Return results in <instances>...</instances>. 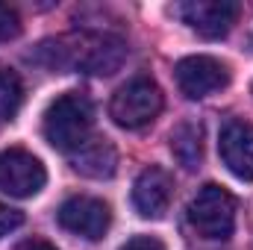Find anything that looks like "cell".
Here are the masks:
<instances>
[{"label":"cell","mask_w":253,"mask_h":250,"mask_svg":"<svg viewBox=\"0 0 253 250\" xmlns=\"http://www.w3.org/2000/svg\"><path fill=\"white\" fill-rule=\"evenodd\" d=\"M162 88L150 80V77H135L124 83L109 103V115L112 121L124 129H141L150 121L159 118L162 112Z\"/></svg>","instance_id":"277c9868"},{"label":"cell","mask_w":253,"mask_h":250,"mask_svg":"<svg viewBox=\"0 0 253 250\" xmlns=\"http://www.w3.org/2000/svg\"><path fill=\"white\" fill-rule=\"evenodd\" d=\"M218 150H221L224 165L239 180H253V124H248V121H230L221 129Z\"/></svg>","instance_id":"30bf717a"},{"label":"cell","mask_w":253,"mask_h":250,"mask_svg":"<svg viewBox=\"0 0 253 250\" xmlns=\"http://www.w3.org/2000/svg\"><path fill=\"white\" fill-rule=\"evenodd\" d=\"M91 126H94V106L83 91H65L62 97H56L42 121L47 144L65 153L83 147L91 135Z\"/></svg>","instance_id":"7a4b0ae2"},{"label":"cell","mask_w":253,"mask_h":250,"mask_svg":"<svg viewBox=\"0 0 253 250\" xmlns=\"http://www.w3.org/2000/svg\"><path fill=\"white\" fill-rule=\"evenodd\" d=\"M121 250H165V245H162L159 239H153V236H135V239H129Z\"/></svg>","instance_id":"2e32d148"},{"label":"cell","mask_w":253,"mask_h":250,"mask_svg":"<svg viewBox=\"0 0 253 250\" xmlns=\"http://www.w3.org/2000/svg\"><path fill=\"white\" fill-rule=\"evenodd\" d=\"M21 100H24V83L18 71L0 62V121L15 118L21 109Z\"/></svg>","instance_id":"4fadbf2b"},{"label":"cell","mask_w":253,"mask_h":250,"mask_svg":"<svg viewBox=\"0 0 253 250\" xmlns=\"http://www.w3.org/2000/svg\"><path fill=\"white\" fill-rule=\"evenodd\" d=\"M21 36V18L12 6L0 3V42H12Z\"/></svg>","instance_id":"5bb4252c"},{"label":"cell","mask_w":253,"mask_h":250,"mask_svg":"<svg viewBox=\"0 0 253 250\" xmlns=\"http://www.w3.org/2000/svg\"><path fill=\"white\" fill-rule=\"evenodd\" d=\"M189 224L200 239L224 242L236 230V197L227 188L206 183L189 203Z\"/></svg>","instance_id":"3957f363"},{"label":"cell","mask_w":253,"mask_h":250,"mask_svg":"<svg viewBox=\"0 0 253 250\" xmlns=\"http://www.w3.org/2000/svg\"><path fill=\"white\" fill-rule=\"evenodd\" d=\"M18 250H56L50 242H44V239H27V242H21Z\"/></svg>","instance_id":"e0dca14e"},{"label":"cell","mask_w":253,"mask_h":250,"mask_svg":"<svg viewBox=\"0 0 253 250\" xmlns=\"http://www.w3.org/2000/svg\"><path fill=\"white\" fill-rule=\"evenodd\" d=\"M59 224L74 236L97 242V239L106 236V230L112 224V212H109V206L103 200L80 194V197H68L59 206Z\"/></svg>","instance_id":"ba28073f"},{"label":"cell","mask_w":253,"mask_h":250,"mask_svg":"<svg viewBox=\"0 0 253 250\" xmlns=\"http://www.w3.org/2000/svg\"><path fill=\"white\" fill-rule=\"evenodd\" d=\"M71 165L77 174L83 177H91V180H106L115 174L118 168V153L109 141H100V138H88L83 147L74 150L71 156Z\"/></svg>","instance_id":"8fae6325"},{"label":"cell","mask_w":253,"mask_h":250,"mask_svg":"<svg viewBox=\"0 0 253 250\" xmlns=\"http://www.w3.org/2000/svg\"><path fill=\"white\" fill-rule=\"evenodd\" d=\"M126 56L124 39L109 33H71L59 39H47L39 44L36 59L50 71H83L94 77L115 74Z\"/></svg>","instance_id":"6da1fadb"},{"label":"cell","mask_w":253,"mask_h":250,"mask_svg":"<svg viewBox=\"0 0 253 250\" xmlns=\"http://www.w3.org/2000/svg\"><path fill=\"white\" fill-rule=\"evenodd\" d=\"M239 12L242 6L233 0H189V3L174 6V15L183 18L203 39H224L233 30Z\"/></svg>","instance_id":"5b68a950"},{"label":"cell","mask_w":253,"mask_h":250,"mask_svg":"<svg viewBox=\"0 0 253 250\" xmlns=\"http://www.w3.org/2000/svg\"><path fill=\"white\" fill-rule=\"evenodd\" d=\"M171 194H174V180L165 168L159 165H150L144 168L138 177H135V186H132V206L138 209L141 218H162L171 206Z\"/></svg>","instance_id":"9c48e42d"},{"label":"cell","mask_w":253,"mask_h":250,"mask_svg":"<svg viewBox=\"0 0 253 250\" xmlns=\"http://www.w3.org/2000/svg\"><path fill=\"white\" fill-rule=\"evenodd\" d=\"M47 183L44 165L24 147H9L0 153V188L12 197H33Z\"/></svg>","instance_id":"8992f818"},{"label":"cell","mask_w":253,"mask_h":250,"mask_svg":"<svg viewBox=\"0 0 253 250\" xmlns=\"http://www.w3.org/2000/svg\"><path fill=\"white\" fill-rule=\"evenodd\" d=\"M171 153L183 168L194 171L203 159V126L194 124V121L177 124L171 132Z\"/></svg>","instance_id":"7c38bea8"},{"label":"cell","mask_w":253,"mask_h":250,"mask_svg":"<svg viewBox=\"0 0 253 250\" xmlns=\"http://www.w3.org/2000/svg\"><path fill=\"white\" fill-rule=\"evenodd\" d=\"M174 77H177L180 91H183L189 100L209 97V94H215V91H221V88L230 85V71H227V65L218 62L215 56H186V59L177 62Z\"/></svg>","instance_id":"52a82bcc"},{"label":"cell","mask_w":253,"mask_h":250,"mask_svg":"<svg viewBox=\"0 0 253 250\" xmlns=\"http://www.w3.org/2000/svg\"><path fill=\"white\" fill-rule=\"evenodd\" d=\"M21 224H24V215H21L18 209L6 206V203H0V239L9 236V233H15Z\"/></svg>","instance_id":"9a60e30c"}]
</instances>
